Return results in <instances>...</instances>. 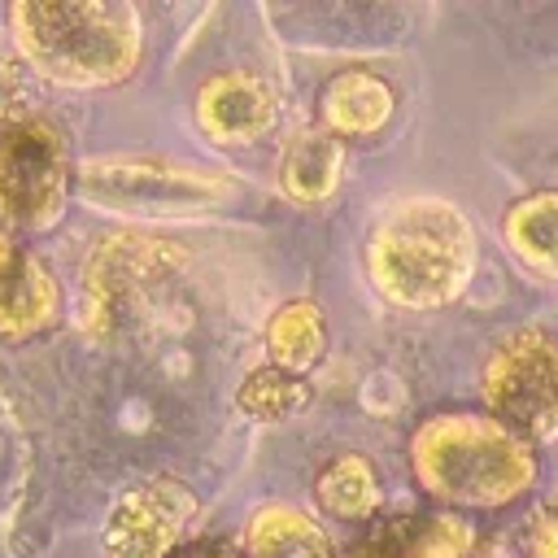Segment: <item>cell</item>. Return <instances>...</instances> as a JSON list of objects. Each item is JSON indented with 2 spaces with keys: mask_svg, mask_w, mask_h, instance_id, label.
Returning <instances> with one entry per match:
<instances>
[{
  "mask_svg": "<svg viewBox=\"0 0 558 558\" xmlns=\"http://www.w3.org/2000/svg\"><path fill=\"white\" fill-rule=\"evenodd\" d=\"M9 44L26 70L65 87H109L135 74L144 26L118 0H17L9 4Z\"/></svg>",
  "mask_w": 558,
  "mask_h": 558,
  "instance_id": "1",
  "label": "cell"
},
{
  "mask_svg": "<svg viewBox=\"0 0 558 558\" xmlns=\"http://www.w3.org/2000/svg\"><path fill=\"white\" fill-rule=\"evenodd\" d=\"M475 262L480 240L471 218L436 196L388 209L366 240V270L375 288L401 310H440L458 301Z\"/></svg>",
  "mask_w": 558,
  "mask_h": 558,
  "instance_id": "2",
  "label": "cell"
},
{
  "mask_svg": "<svg viewBox=\"0 0 558 558\" xmlns=\"http://www.w3.org/2000/svg\"><path fill=\"white\" fill-rule=\"evenodd\" d=\"M418 488L449 510H493L523 497L541 471L536 445L493 414H436L410 436Z\"/></svg>",
  "mask_w": 558,
  "mask_h": 558,
  "instance_id": "3",
  "label": "cell"
},
{
  "mask_svg": "<svg viewBox=\"0 0 558 558\" xmlns=\"http://www.w3.org/2000/svg\"><path fill=\"white\" fill-rule=\"evenodd\" d=\"M484 405L497 423L527 445L558 436V336L545 327H519L501 336L480 375Z\"/></svg>",
  "mask_w": 558,
  "mask_h": 558,
  "instance_id": "4",
  "label": "cell"
},
{
  "mask_svg": "<svg viewBox=\"0 0 558 558\" xmlns=\"http://www.w3.org/2000/svg\"><path fill=\"white\" fill-rule=\"evenodd\" d=\"M70 153L52 118H22L0 131V231H48L70 201Z\"/></svg>",
  "mask_w": 558,
  "mask_h": 558,
  "instance_id": "5",
  "label": "cell"
},
{
  "mask_svg": "<svg viewBox=\"0 0 558 558\" xmlns=\"http://www.w3.org/2000/svg\"><path fill=\"white\" fill-rule=\"evenodd\" d=\"M83 201L113 214H179L227 196V179L166 157H96L74 170Z\"/></svg>",
  "mask_w": 558,
  "mask_h": 558,
  "instance_id": "6",
  "label": "cell"
},
{
  "mask_svg": "<svg viewBox=\"0 0 558 558\" xmlns=\"http://www.w3.org/2000/svg\"><path fill=\"white\" fill-rule=\"evenodd\" d=\"M187 262V253L174 240L122 231L96 244V253L83 266V323L92 331H109L140 292H148L157 279L174 275Z\"/></svg>",
  "mask_w": 558,
  "mask_h": 558,
  "instance_id": "7",
  "label": "cell"
},
{
  "mask_svg": "<svg viewBox=\"0 0 558 558\" xmlns=\"http://www.w3.org/2000/svg\"><path fill=\"white\" fill-rule=\"evenodd\" d=\"M196 493L179 480H144L118 497L105 523L109 558H174L196 523Z\"/></svg>",
  "mask_w": 558,
  "mask_h": 558,
  "instance_id": "8",
  "label": "cell"
},
{
  "mask_svg": "<svg viewBox=\"0 0 558 558\" xmlns=\"http://www.w3.org/2000/svg\"><path fill=\"white\" fill-rule=\"evenodd\" d=\"M344 558H493V545L458 510H401L375 514Z\"/></svg>",
  "mask_w": 558,
  "mask_h": 558,
  "instance_id": "9",
  "label": "cell"
},
{
  "mask_svg": "<svg viewBox=\"0 0 558 558\" xmlns=\"http://www.w3.org/2000/svg\"><path fill=\"white\" fill-rule=\"evenodd\" d=\"M279 122V96L262 74L218 70L196 87V126L222 148H244L270 135Z\"/></svg>",
  "mask_w": 558,
  "mask_h": 558,
  "instance_id": "10",
  "label": "cell"
},
{
  "mask_svg": "<svg viewBox=\"0 0 558 558\" xmlns=\"http://www.w3.org/2000/svg\"><path fill=\"white\" fill-rule=\"evenodd\" d=\"M61 292L52 270L9 231H0V336L26 340L57 323Z\"/></svg>",
  "mask_w": 558,
  "mask_h": 558,
  "instance_id": "11",
  "label": "cell"
},
{
  "mask_svg": "<svg viewBox=\"0 0 558 558\" xmlns=\"http://www.w3.org/2000/svg\"><path fill=\"white\" fill-rule=\"evenodd\" d=\"M392 105H397V96H392L388 78H379L375 70H344L323 87L318 118H323V131L340 144L371 140L388 126Z\"/></svg>",
  "mask_w": 558,
  "mask_h": 558,
  "instance_id": "12",
  "label": "cell"
},
{
  "mask_svg": "<svg viewBox=\"0 0 558 558\" xmlns=\"http://www.w3.org/2000/svg\"><path fill=\"white\" fill-rule=\"evenodd\" d=\"M344 179V144L331 140L323 126L301 131L283 144L279 157V187L296 205H327Z\"/></svg>",
  "mask_w": 558,
  "mask_h": 558,
  "instance_id": "13",
  "label": "cell"
},
{
  "mask_svg": "<svg viewBox=\"0 0 558 558\" xmlns=\"http://www.w3.org/2000/svg\"><path fill=\"white\" fill-rule=\"evenodd\" d=\"M248 558H340L327 527L296 506H262L244 527Z\"/></svg>",
  "mask_w": 558,
  "mask_h": 558,
  "instance_id": "14",
  "label": "cell"
},
{
  "mask_svg": "<svg viewBox=\"0 0 558 558\" xmlns=\"http://www.w3.org/2000/svg\"><path fill=\"white\" fill-rule=\"evenodd\" d=\"M314 501L323 514H331L340 523H371L379 514V501H384L375 462L366 453L331 458L314 480Z\"/></svg>",
  "mask_w": 558,
  "mask_h": 558,
  "instance_id": "15",
  "label": "cell"
},
{
  "mask_svg": "<svg viewBox=\"0 0 558 558\" xmlns=\"http://www.w3.org/2000/svg\"><path fill=\"white\" fill-rule=\"evenodd\" d=\"M510 253L545 279H558V192H532L501 218Z\"/></svg>",
  "mask_w": 558,
  "mask_h": 558,
  "instance_id": "16",
  "label": "cell"
},
{
  "mask_svg": "<svg viewBox=\"0 0 558 558\" xmlns=\"http://www.w3.org/2000/svg\"><path fill=\"white\" fill-rule=\"evenodd\" d=\"M323 349H327V323L314 301H283L270 314V323H266L270 366L305 379V371L323 362Z\"/></svg>",
  "mask_w": 558,
  "mask_h": 558,
  "instance_id": "17",
  "label": "cell"
},
{
  "mask_svg": "<svg viewBox=\"0 0 558 558\" xmlns=\"http://www.w3.org/2000/svg\"><path fill=\"white\" fill-rule=\"evenodd\" d=\"M240 410L248 418H262V423H283L292 414H301L310 401H314V388L301 379V375H288L279 366H253L235 392Z\"/></svg>",
  "mask_w": 558,
  "mask_h": 558,
  "instance_id": "18",
  "label": "cell"
},
{
  "mask_svg": "<svg viewBox=\"0 0 558 558\" xmlns=\"http://www.w3.org/2000/svg\"><path fill=\"white\" fill-rule=\"evenodd\" d=\"M31 118V70L9 39H0V131Z\"/></svg>",
  "mask_w": 558,
  "mask_h": 558,
  "instance_id": "19",
  "label": "cell"
},
{
  "mask_svg": "<svg viewBox=\"0 0 558 558\" xmlns=\"http://www.w3.org/2000/svg\"><path fill=\"white\" fill-rule=\"evenodd\" d=\"M523 545H527V558H558V497H545L527 514Z\"/></svg>",
  "mask_w": 558,
  "mask_h": 558,
  "instance_id": "20",
  "label": "cell"
},
{
  "mask_svg": "<svg viewBox=\"0 0 558 558\" xmlns=\"http://www.w3.org/2000/svg\"><path fill=\"white\" fill-rule=\"evenodd\" d=\"M174 558H240V554L227 549V545H205V549H187V554H174Z\"/></svg>",
  "mask_w": 558,
  "mask_h": 558,
  "instance_id": "21",
  "label": "cell"
}]
</instances>
